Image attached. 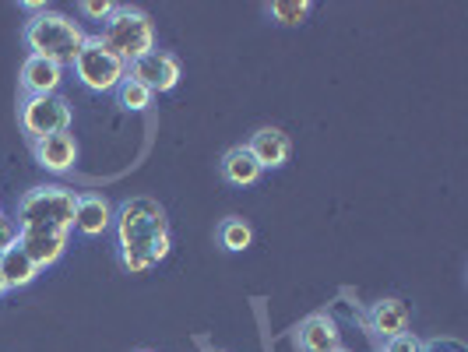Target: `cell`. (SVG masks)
Returning <instances> with one entry per match:
<instances>
[{
	"mask_svg": "<svg viewBox=\"0 0 468 352\" xmlns=\"http://www.w3.org/2000/svg\"><path fill=\"white\" fill-rule=\"evenodd\" d=\"M113 233H117V261L127 275H144L155 264L169 258L173 236L169 219L155 197H127L113 215Z\"/></svg>",
	"mask_w": 468,
	"mask_h": 352,
	"instance_id": "obj_1",
	"label": "cell"
},
{
	"mask_svg": "<svg viewBox=\"0 0 468 352\" xmlns=\"http://www.w3.org/2000/svg\"><path fill=\"white\" fill-rule=\"evenodd\" d=\"M85 28L60 15V11H43V15H32L22 28V43L28 47L32 57H47L60 68H70L74 57L85 47Z\"/></svg>",
	"mask_w": 468,
	"mask_h": 352,
	"instance_id": "obj_2",
	"label": "cell"
},
{
	"mask_svg": "<svg viewBox=\"0 0 468 352\" xmlns=\"http://www.w3.org/2000/svg\"><path fill=\"white\" fill-rule=\"evenodd\" d=\"M99 43L106 49H113L120 60H127V68H131L134 60H141L144 53L155 49V25L141 7H117L102 25Z\"/></svg>",
	"mask_w": 468,
	"mask_h": 352,
	"instance_id": "obj_3",
	"label": "cell"
},
{
	"mask_svg": "<svg viewBox=\"0 0 468 352\" xmlns=\"http://www.w3.org/2000/svg\"><path fill=\"white\" fill-rule=\"evenodd\" d=\"M74 208H78V194L60 184H43L32 187L18 201V226H43V229H74Z\"/></svg>",
	"mask_w": 468,
	"mask_h": 352,
	"instance_id": "obj_4",
	"label": "cell"
},
{
	"mask_svg": "<svg viewBox=\"0 0 468 352\" xmlns=\"http://www.w3.org/2000/svg\"><path fill=\"white\" fill-rule=\"evenodd\" d=\"M74 78H78V85L81 89H89V92L102 95V92H117L120 81L131 74L127 68V60H120L113 49H106L99 43V36H89L85 39V47L81 53L74 57Z\"/></svg>",
	"mask_w": 468,
	"mask_h": 352,
	"instance_id": "obj_5",
	"label": "cell"
},
{
	"mask_svg": "<svg viewBox=\"0 0 468 352\" xmlns=\"http://www.w3.org/2000/svg\"><path fill=\"white\" fill-rule=\"evenodd\" d=\"M70 102L64 95H25L18 106V127L28 141H43L49 134H68L70 131Z\"/></svg>",
	"mask_w": 468,
	"mask_h": 352,
	"instance_id": "obj_6",
	"label": "cell"
},
{
	"mask_svg": "<svg viewBox=\"0 0 468 352\" xmlns=\"http://www.w3.org/2000/svg\"><path fill=\"white\" fill-rule=\"evenodd\" d=\"M180 74H184L180 60L165 49H152V53H144L141 60L131 64V78H138L141 85L152 89V92H173L180 85Z\"/></svg>",
	"mask_w": 468,
	"mask_h": 352,
	"instance_id": "obj_7",
	"label": "cell"
},
{
	"mask_svg": "<svg viewBox=\"0 0 468 352\" xmlns=\"http://www.w3.org/2000/svg\"><path fill=\"white\" fill-rule=\"evenodd\" d=\"M68 240L70 233L64 229H43V226H18V247H22L28 258L36 261V268H53L57 261L64 258L68 251Z\"/></svg>",
	"mask_w": 468,
	"mask_h": 352,
	"instance_id": "obj_8",
	"label": "cell"
},
{
	"mask_svg": "<svg viewBox=\"0 0 468 352\" xmlns=\"http://www.w3.org/2000/svg\"><path fill=\"white\" fill-rule=\"evenodd\" d=\"M296 349L300 352H335L342 349V331L331 314H310L296 328Z\"/></svg>",
	"mask_w": 468,
	"mask_h": 352,
	"instance_id": "obj_9",
	"label": "cell"
},
{
	"mask_svg": "<svg viewBox=\"0 0 468 352\" xmlns=\"http://www.w3.org/2000/svg\"><path fill=\"white\" fill-rule=\"evenodd\" d=\"M113 215H117V208H113L102 194H78V208H74V233L89 236V240L110 233V229H113Z\"/></svg>",
	"mask_w": 468,
	"mask_h": 352,
	"instance_id": "obj_10",
	"label": "cell"
},
{
	"mask_svg": "<svg viewBox=\"0 0 468 352\" xmlns=\"http://www.w3.org/2000/svg\"><path fill=\"white\" fill-rule=\"evenodd\" d=\"M247 152L258 159L261 169H282L292 155V141L279 127H261L258 134L247 141Z\"/></svg>",
	"mask_w": 468,
	"mask_h": 352,
	"instance_id": "obj_11",
	"label": "cell"
},
{
	"mask_svg": "<svg viewBox=\"0 0 468 352\" xmlns=\"http://www.w3.org/2000/svg\"><path fill=\"white\" fill-rule=\"evenodd\" d=\"M32 155H36V165H43L49 173H68L78 163V141L74 134H49L43 141H32Z\"/></svg>",
	"mask_w": 468,
	"mask_h": 352,
	"instance_id": "obj_12",
	"label": "cell"
},
{
	"mask_svg": "<svg viewBox=\"0 0 468 352\" xmlns=\"http://www.w3.org/2000/svg\"><path fill=\"white\" fill-rule=\"evenodd\" d=\"M64 85V68L47 57H25L22 64V92L25 95H57Z\"/></svg>",
	"mask_w": 468,
	"mask_h": 352,
	"instance_id": "obj_13",
	"label": "cell"
},
{
	"mask_svg": "<svg viewBox=\"0 0 468 352\" xmlns=\"http://www.w3.org/2000/svg\"><path fill=\"white\" fill-rule=\"evenodd\" d=\"M409 306L401 304V300H377L374 306H370V331L374 335H380L384 342H391V338H399V335H405L409 331Z\"/></svg>",
	"mask_w": 468,
	"mask_h": 352,
	"instance_id": "obj_14",
	"label": "cell"
},
{
	"mask_svg": "<svg viewBox=\"0 0 468 352\" xmlns=\"http://www.w3.org/2000/svg\"><path fill=\"white\" fill-rule=\"evenodd\" d=\"M218 169H222V180L233 184V187H254L261 180V173H264L258 165V159L247 152V144H233V148L222 155Z\"/></svg>",
	"mask_w": 468,
	"mask_h": 352,
	"instance_id": "obj_15",
	"label": "cell"
},
{
	"mask_svg": "<svg viewBox=\"0 0 468 352\" xmlns=\"http://www.w3.org/2000/svg\"><path fill=\"white\" fill-rule=\"evenodd\" d=\"M0 275H4V282H7V293H11V289L32 285V282L39 279V268H36V261L28 258L22 247L15 243L11 251L0 254Z\"/></svg>",
	"mask_w": 468,
	"mask_h": 352,
	"instance_id": "obj_16",
	"label": "cell"
},
{
	"mask_svg": "<svg viewBox=\"0 0 468 352\" xmlns=\"http://www.w3.org/2000/svg\"><path fill=\"white\" fill-rule=\"evenodd\" d=\"M117 102L120 110H127V113H144V110H152V102H155V92L152 89H144L138 78H123L117 89Z\"/></svg>",
	"mask_w": 468,
	"mask_h": 352,
	"instance_id": "obj_17",
	"label": "cell"
},
{
	"mask_svg": "<svg viewBox=\"0 0 468 352\" xmlns=\"http://www.w3.org/2000/svg\"><path fill=\"white\" fill-rule=\"evenodd\" d=\"M218 243H222L229 254H243V251L254 243V229H250V222H247V219H239V215L226 219V222L218 226Z\"/></svg>",
	"mask_w": 468,
	"mask_h": 352,
	"instance_id": "obj_18",
	"label": "cell"
},
{
	"mask_svg": "<svg viewBox=\"0 0 468 352\" xmlns=\"http://www.w3.org/2000/svg\"><path fill=\"white\" fill-rule=\"evenodd\" d=\"M264 11L275 25H303L314 4L310 0H271V4H264Z\"/></svg>",
	"mask_w": 468,
	"mask_h": 352,
	"instance_id": "obj_19",
	"label": "cell"
},
{
	"mask_svg": "<svg viewBox=\"0 0 468 352\" xmlns=\"http://www.w3.org/2000/svg\"><path fill=\"white\" fill-rule=\"evenodd\" d=\"M117 7L120 4H113V0H81V4H78V11H81L85 18H95V22H102V25H106V18H110Z\"/></svg>",
	"mask_w": 468,
	"mask_h": 352,
	"instance_id": "obj_20",
	"label": "cell"
},
{
	"mask_svg": "<svg viewBox=\"0 0 468 352\" xmlns=\"http://www.w3.org/2000/svg\"><path fill=\"white\" fill-rule=\"evenodd\" d=\"M380 352H426V342L416 338L412 331H405L399 338H391V342H384V349Z\"/></svg>",
	"mask_w": 468,
	"mask_h": 352,
	"instance_id": "obj_21",
	"label": "cell"
},
{
	"mask_svg": "<svg viewBox=\"0 0 468 352\" xmlns=\"http://www.w3.org/2000/svg\"><path fill=\"white\" fill-rule=\"evenodd\" d=\"M15 243H18V222H15L11 215H4V211H0V254H4V251H11Z\"/></svg>",
	"mask_w": 468,
	"mask_h": 352,
	"instance_id": "obj_22",
	"label": "cell"
},
{
	"mask_svg": "<svg viewBox=\"0 0 468 352\" xmlns=\"http://www.w3.org/2000/svg\"><path fill=\"white\" fill-rule=\"evenodd\" d=\"M7 296V282H4V275H0V300Z\"/></svg>",
	"mask_w": 468,
	"mask_h": 352,
	"instance_id": "obj_23",
	"label": "cell"
},
{
	"mask_svg": "<svg viewBox=\"0 0 468 352\" xmlns=\"http://www.w3.org/2000/svg\"><path fill=\"white\" fill-rule=\"evenodd\" d=\"M335 352H349V349H335Z\"/></svg>",
	"mask_w": 468,
	"mask_h": 352,
	"instance_id": "obj_24",
	"label": "cell"
},
{
	"mask_svg": "<svg viewBox=\"0 0 468 352\" xmlns=\"http://www.w3.org/2000/svg\"><path fill=\"white\" fill-rule=\"evenodd\" d=\"M144 352H148V349H144Z\"/></svg>",
	"mask_w": 468,
	"mask_h": 352,
	"instance_id": "obj_25",
	"label": "cell"
}]
</instances>
